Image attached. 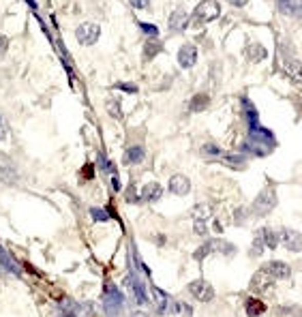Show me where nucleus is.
I'll use <instances>...</instances> for the list:
<instances>
[{
  "instance_id": "nucleus-31",
  "label": "nucleus",
  "mask_w": 302,
  "mask_h": 317,
  "mask_svg": "<svg viewBox=\"0 0 302 317\" xmlns=\"http://www.w3.org/2000/svg\"><path fill=\"white\" fill-rule=\"evenodd\" d=\"M90 216H92V221H96V223L110 221V212L103 210V208H90Z\"/></svg>"
},
{
  "instance_id": "nucleus-17",
  "label": "nucleus",
  "mask_w": 302,
  "mask_h": 317,
  "mask_svg": "<svg viewBox=\"0 0 302 317\" xmlns=\"http://www.w3.org/2000/svg\"><path fill=\"white\" fill-rule=\"evenodd\" d=\"M0 266H3L9 274H15V276L19 274V266L15 264V260L11 257V253L3 245H0Z\"/></svg>"
},
{
  "instance_id": "nucleus-13",
  "label": "nucleus",
  "mask_w": 302,
  "mask_h": 317,
  "mask_svg": "<svg viewBox=\"0 0 302 317\" xmlns=\"http://www.w3.org/2000/svg\"><path fill=\"white\" fill-rule=\"evenodd\" d=\"M163 52V41H159V36H148V41L144 43V52H142V56H144V60H152L154 56H159Z\"/></svg>"
},
{
  "instance_id": "nucleus-43",
  "label": "nucleus",
  "mask_w": 302,
  "mask_h": 317,
  "mask_svg": "<svg viewBox=\"0 0 302 317\" xmlns=\"http://www.w3.org/2000/svg\"><path fill=\"white\" fill-rule=\"evenodd\" d=\"M26 3H28V7H30L32 11H37V9H39V5H37V3H34V0H26Z\"/></svg>"
},
{
  "instance_id": "nucleus-35",
  "label": "nucleus",
  "mask_w": 302,
  "mask_h": 317,
  "mask_svg": "<svg viewBox=\"0 0 302 317\" xmlns=\"http://www.w3.org/2000/svg\"><path fill=\"white\" fill-rule=\"evenodd\" d=\"M193 231H195L197 236H208V225H206V221H195V223H193Z\"/></svg>"
},
{
  "instance_id": "nucleus-20",
  "label": "nucleus",
  "mask_w": 302,
  "mask_h": 317,
  "mask_svg": "<svg viewBox=\"0 0 302 317\" xmlns=\"http://www.w3.org/2000/svg\"><path fill=\"white\" fill-rule=\"evenodd\" d=\"M245 311H247L249 317H259V315L266 313V304L261 300H257V298H249L245 302Z\"/></svg>"
},
{
  "instance_id": "nucleus-21",
  "label": "nucleus",
  "mask_w": 302,
  "mask_h": 317,
  "mask_svg": "<svg viewBox=\"0 0 302 317\" xmlns=\"http://www.w3.org/2000/svg\"><path fill=\"white\" fill-rule=\"evenodd\" d=\"M152 296H154V300H156V307H159V313H167V311H170L167 307H170L172 302H170V296H167L163 289H159L156 285H152Z\"/></svg>"
},
{
  "instance_id": "nucleus-25",
  "label": "nucleus",
  "mask_w": 302,
  "mask_h": 317,
  "mask_svg": "<svg viewBox=\"0 0 302 317\" xmlns=\"http://www.w3.org/2000/svg\"><path fill=\"white\" fill-rule=\"evenodd\" d=\"M264 251H266V242H264V238H261V231L257 229L255 238H253V245H251V255H253V257H259Z\"/></svg>"
},
{
  "instance_id": "nucleus-41",
  "label": "nucleus",
  "mask_w": 302,
  "mask_h": 317,
  "mask_svg": "<svg viewBox=\"0 0 302 317\" xmlns=\"http://www.w3.org/2000/svg\"><path fill=\"white\" fill-rule=\"evenodd\" d=\"M243 221H245V210H236V223L240 225Z\"/></svg>"
},
{
  "instance_id": "nucleus-19",
  "label": "nucleus",
  "mask_w": 302,
  "mask_h": 317,
  "mask_svg": "<svg viewBox=\"0 0 302 317\" xmlns=\"http://www.w3.org/2000/svg\"><path fill=\"white\" fill-rule=\"evenodd\" d=\"M259 231H261V238L266 242V249H276L279 247V242H281L279 231H274L272 227H261Z\"/></svg>"
},
{
  "instance_id": "nucleus-40",
  "label": "nucleus",
  "mask_w": 302,
  "mask_h": 317,
  "mask_svg": "<svg viewBox=\"0 0 302 317\" xmlns=\"http://www.w3.org/2000/svg\"><path fill=\"white\" fill-rule=\"evenodd\" d=\"M227 3L232 5V7H245V5L249 3V0H227Z\"/></svg>"
},
{
  "instance_id": "nucleus-14",
  "label": "nucleus",
  "mask_w": 302,
  "mask_h": 317,
  "mask_svg": "<svg viewBox=\"0 0 302 317\" xmlns=\"http://www.w3.org/2000/svg\"><path fill=\"white\" fill-rule=\"evenodd\" d=\"M144 158H146V150H144L142 144L129 146L127 152H125V163H127V165H139Z\"/></svg>"
},
{
  "instance_id": "nucleus-26",
  "label": "nucleus",
  "mask_w": 302,
  "mask_h": 317,
  "mask_svg": "<svg viewBox=\"0 0 302 317\" xmlns=\"http://www.w3.org/2000/svg\"><path fill=\"white\" fill-rule=\"evenodd\" d=\"M202 154L208 156V158H216V161H219V156L223 154V150L216 144H204L202 146Z\"/></svg>"
},
{
  "instance_id": "nucleus-32",
  "label": "nucleus",
  "mask_w": 302,
  "mask_h": 317,
  "mask_svg": "<svg viewBox=\"0 0 302 317\" xmlns=\"http://www.w3.org/2000/svg\"><path fill=\"white\" fill-rule=\"evenodd\" d=\"M114 88H116V90H123V92H127V94H135V92H137V86H135V84H129V82H118V84H114Z\"/></svg>"
},
{
  "instance_id": "nucleus-39",
  "label": "nucleus",
  "mask_w": 302,
  "mask_h": 317,
  "mask_svg": "<svg viewBox=\"0 0 302 317\" xmlns=\"http://www.w3.org/2000/svg\"><path fill=\"white\" fill-rule=\"evenodd\" d=\"M112 189H114V191H120V180H118V174H112Z\"/></svg>"
},
{
  "instance_id": "nucleus-27",
  "label": "nucleus",
  "mask_w": 302,
  "mask_h": 317,
  "mask_svg": "<svg viewBox=\"0 0 302 317\" xmlns=\"http://www.w3.org/2000/svg\"><path fill=\"white\" fill-rule=\"evenodd\" d=\"M170 311L172 313H178V315H185V317H191L193 315V309L189 307L187 302H172L170 304Z\"/></svg>"
},
{
  "instance_id": "nucleus-3",
  "label": "nucleus",
  "mask_w": 302,
  "mask_h": 317,
  "mask_svg": "<svg viewBox=\"0 0 302 317\" xmlns=\"http://www.w3.org/2000/svg\"><path fill=\"white\" fill-rule=\"evenodd\" d=\"M101 36V26L96 22H82L75 28V39L79 45H94Z\"/></svg>"
},
{
  "instance_id": "nucleus-6",
  "label": "nucleus",
  "mask_w": 302,
  "mask_h": 317,
  "mask_svg": "<svg viewBox=\"0 0 302 317\" xmlns=\"http://www.w3.org/2000/svg\"><path fill=\"white\" fill-rule=\"evenodd\" d=\"M189 291L193 298H197L199 302H210L214 298V289L208 281H204V279H197V281H191L189 283Z\"/></svg>"
},
{
  "instance_id": "nucleus-36",
  "label": "nucleus",
  "mask_w": 302,
  "mask_h": 317,
  "mask_svg": "<svg viewBox=\"0 0 302 317\" xmlns=\"http://www.w3.org/2000/svg\"><path fill=\"white\" fill-rule=\"evenodd\" d=\"M9 52V36L7 34H0V58H5Z\"/></svg>"
},
{
  "instance_id": "nucleus-22",
  "label": "nucleus",
  "mask_w": 302,
  "mask_h": 317,
  "mask_svg": "<svg viewBox=\"0 0 302 317\" xmlns=\"http://www.w3.org/2000/svg\"><path fill=\"white\" fill-rule=\"evenodd\" d=\"M276 9L283 15H296L298 13V3L296 0H276Z\"/></svg>"
},
{
  "instance_id": "nucleus-1",
  "label": "nucleus",
  "mask_w": 302,
  "mask_h": 317,
  "mask_svg": "<svg viewBox=\"0 0 302 317\" xmlns=\"http://www.w3.org/2000/svg\"><path fill=\"white\" fill-rule=\"evenodd\" d=\"M221 15V5L216 0H202V3L193 9V15L189 19V26L199 28L204 24H208Z\"/></svg>"
},
{
  "instance_id": "nucleus-10",
  "label": "nucleus",
  "mask_w": 302,
  "mask_h": 317,
  "mask_svg": "<svg viewBox=\"0 0 302 317\" xmlns=\"http://www.w3.org/2000/svg\"><path fill=\"white\" fill-rule=\"evenodd\" d=\"M281 69L294 84H302V63L296 58H281Z\"/></svg>"
},
{
  "instance_id": "nucleus-2",
  "label": "nucleus",
  "mask_w": 302,
  "mask_h": 317,
  "mask_svg": "<svg viewBox=\"0 0 302 317\" xmlns=\"http://www.w3.org/2000/svg\"><path fill=\"white\" fill-rule=\"evenodd\" d=\"M274 206H276V193H274L272 187H266L255 197V202H253V214L266 216V214H270L274 210Z\"/></svg>"
},
{
  "instance_id": "nucleus-12",
  "label": "nucleus",
  "mask_w": 302,
  "mask_h": 317,
  "mask_svg": "<svg viewBox=\"0 0 302 317\" xmlns=\"http://www.w3.org/2000/svg\"><path fill=\"white\" fill-rule=\"evenodd\" d=\"M170 191L174 195H178V197H185V195H189V191H191V180L183 174H174L170 178Z\"/></svg>"
},
{
  "instance_id": "nucleus-30",
  "label": "nucleus",
  "mask_w": 302,
  "mask_h": 317,
  "mask_svg": "<svg viewBox=\"0 0 302 317\" xmlns=\"http://www.w3.org/2000/svg\"><path fill=\"white\" fill-rule=\"evenodd\" d=\"M137 28L146 36H159V28H156L154 24H150V22H137Z\"/></svg>"
},
{
  "instance_id": "nucleus-24",
  "label": "nucleus",
  "mask_w": 302,
  "mask_h": 317,
  "mask_svg": "<svg viewBox=\"0 0 302 317\" xmlns=\"http://www.w3.org/2000/svg\"><path fill=\"white\" fill-rule=\"evenodd\" d=\"M0 182L3 185H15L17 182V172L15 169H11V167H0Z\"/></svg>"
},
{
  "instance_id": "nucleus-37",
  "label": "nucleus",
  "mask_w": 302,
  "mask_h": 317,
  "mask_svg": "<svg viewBox=\"0 0 302 317\" xmlns=\"http://www.w3.org/2000/svg\"><path fill=\"white\" fill-rule=\"evenodd\" d=\"M7 137V123H5V118L0 116V142H3Z\"/></svg>"
},
{
  "instance_id": "nucleus-5",
  "label": "nucleus",
  "mask_w": 302,
  "mask_h": 317,
  "mask_svg": "<svg viewBox=\"0 0 302 317\" xmlns=\"http://www.w3.org/2000/svg\"><path fill=\"white\" fill-rule=\"evenodd\" d=\"M274 281H276L274 276H270L266 270H259L251 279V289L257 291V294H270V291L274 289Z\"/></svg>"
},
{
  "instance_id": "nucleus-9",
  "label": "nucleus",
  "mask_w": 302,
  "mask_h": 317,
  "mask_svg": "<svg viewBox=\"0 0 302 317\" xmlns=\"http://www.w3.org/2000/svg\"><path fill=\"white\" fill-rule=\"evenodd\" d=\"M279 238H281V242H283V247L287 249V251H300L302 249V236H300V231H296V229H289V227H283L281 231H279Z\"/></svg>"
},
{
  "instance_id": "nucleus-8",
  "label": "nucleus",
  "mask_w": 302,
  "mask_h": 317,
  "mask_svg": "<svg viewBox=\"0 0 302 317\" xmlns=\"http://www.w3.org/2000/svg\"><path fill=\"white\" fill-rule=\"evenodd\" d=\"M261 270H266L270 276H274L276 281H283V279H289V276H292V268H289L285 262H281V260H272V262H268V264H264Z\"/></svg>"
},
{
  "instance_id": "nucleus-15",
  "label": "nucleus",
  "mask_w": 302,
  "mask_h": 317,
  "mask_svg": "<svg viewBox=\"0 0 302 317\" xmlns=\"http://www.w3.org/2000/svg\"><path fill=\"white\" fill-rule=\"evenodd\" d=\"M139 197L144 202H159L163 197V187L159 185V182H148V185H144Z\"/></svg>"
},
{
  "instance_id": "nucleus-23",
  "label": "nucleus",
  "mask_w": 302,
  "mask_h": 317,
  "mask_svg": "<svg viewBox=\"0 0 302 317\" xmlns=\"http://www.w3.org/2000/svg\"><path fill=\"white\" fill-rule=\"evenodd\" d=\"M219 161H223V163L229 165V167H236V169L245 167V156H243V154H227V152H223V154L219 156Z\"/></svg>"
},
{
  "instance_id": "nucleus-34",
  "label": "nucleus",
  "mask_w": 302,
  "mask_h": 317,
  "mask_svg": "<svg viewBox=\"0 0 302 317\" xmlns=\"http://www.w3.org/2000/svg\"><path fill=\"white\" fill-rule=\"evenodd\" d=\"M129 5L135 11H150V0H129Z\"/></svg>"
},
{
  "instance_id": "nucleus-28",
  "label": "nucleus",
  "mask_w": 302,
  "mask_h": 317,
  "mask_svg": "<svg viewBox=\"0 0 302 317\" xmlns=\"http://www.w3.org/2000/svg\"><path fill=\"white\" fill-rule=\"evenodd\" d=\"M99 169H101L103 174H110V176L116 174V165H114L105 154H99Z\"/></svg>"
},
{
  "instance_id": "nucleus-38",
  "label": "nucleus",
  "mask_w": 302,
  "mask_h": 317,
  "mask_svg": "<svg viewBox=\"0 0 302 317\" xmlns=\"http://www.w3.org/2000/svg\"><path fill=\"white\" fill-rule=\"evenodd\" d=\"M52 317H75V315H73V313H69V311H65V309H58V311H54Z\"/></svg>"
},
{
  "instance_id": "nucleus-11",
  "label": "nucleus",
  "mask_w": 302,
  "mask_h": 317,
  "mask_svg": "<svg viewBox=\"0 0 302 317\" xmlns=\"http://www.w3.org/2000/svg\"><path fill=\"white\" fill-rule=\"evenodd\" d=\"M245 56H247V60H251V63H261V60L268 58V50L257 41H249L245 45Z\"/></svg>"
},
{
  "instance_id": "nucleus-42",
  "label": "nucleus",
  "mask_w": 302,
  "mask_h": 317,
  "mask_svg": "<svg viewBox=\"0 0 302 317\" xmlns=\"http://www.w3.org/2000/svg\"><path fill=\"white\" fill-rule=\"evenodd\" d=\"M131 317H148V313H144V311H133Z\"/></svg>"
},
{
  "instance_id": "nucleus-16",
  "label": "nucleus",
  "mask_w": 302,
  "mask_h": 317,
  "mask_svg": "<svg viewBox=\"0 0 302 317\" xmlns=\"http://www.w3.org/2000/svg\"><path fill=\"white\" fill-rule=\"evenodd\" d=\"M210 105V94H206V92H197V94H193V99L189 101V112H193V114H199V112H204Z\"/></svg>"
},
{
  "instance_id": "nucleus-18",
  "label": "nucleus",
  "mask_w": 302,
  "mask_h": 317,
  "mask_svg": "<svg viewBox=\"0 0 302 317\" xmlns=\"http://www.w3.org/2000/svg\"><path fill=\"white\" fill-rule=\"evenodd\" d=\"M191 216H193V221H208V219L212 216V206L210 204H197V206H193Z\"/></svg>"
},
{
  "instance_id": "nucleus-7",
  "label": "nucleus",
  "mask_w": 302,
  "mask_h": 317,
  "mask_svg": "<svg viewBox=\"0 0 302 317\" xmlns=\"http://www.w3.org/2000/svg\"><path fill=\"white\" fill-rule=\"evenodd\" d=\"M189 19H191V15L187 13L185 9H176V11H172L170 19H167V28H170L172 34L185 32L189 28Z\"/></svg>"
},
{
  "instance_id": "nucleus-29",
  "label": "nucleus",
  "mask_w": 302,
  "mask_h": 317,
  "mask_svg": "<svg viewBox=\"0 0 302 317\" xmlns=\"http://www.w3.org/2000/svg\"><path fill=\"white\" fill-rule=\"evenodd\" d=\"M107 112H110L112 118H123V107H120V101L118 99H107Z\"/></svg>"
},
{
  "instance_id": "nucleus-33",
  "label": "nucleus",
  "mask_w": 302,
  "mask_h": 317,
  "mask_svg": "<svg viewBox=\"0 0 302 317\" xmlns=\"http://www.w3.org/2000/svg\"><path fill=\"white\" fill-rule=\"evenodd\" d=\"M60 309H65V311L73 313V315H77V313H79L77 302H75V300H71V298H67V300H63V302H60Z\"/></svg>"
},
{
  "instance_id": "nucleus-4",
  "label": "nucleus",
  "mask_w": 302,
  "mask_h": 317,
  "mask_svg": "<svg viewBox=\"0 0 302 317\" xmlns=\"http://www.w3.org/2000/svg\"><path fill=\"white\" fill-rule=\"evenodd\" d=\"M178 67L180 69H193L197 65V47L193 45V43H185V45H180V50H178Z\"/></svg>"
}]
</instances>
